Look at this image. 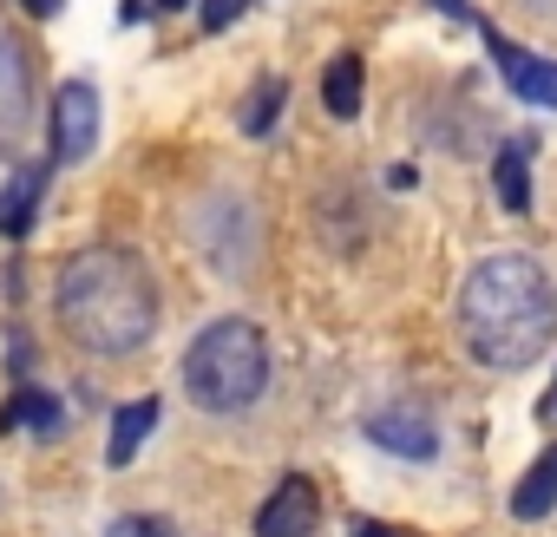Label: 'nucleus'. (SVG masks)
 <instances>
[{
	"instance_id": "nucleus-1",
	"label": "nucleus",
	"mask_w": 557,
	"mask_h": 537,
	"mask_svg": "<svg viewBox=\"0 0 557 537\" xmlns=\"http://www.w3.org/2000/svg\"><path fill=\"white\" fill-rule=\"evenodd\" d=\"M53 315H60L73 348L119 361V354H138L158 335V283L132 249L92 242V249H73L60 262Z\"/></svg>"
},
{
	"instance_id": "nucleus-2",
	"label": "nucleus",
	"mask_w": 557,
	"mask_h": 537,
	"mask_svg": "<svg viewBox=\"0 0 557 537\" xmlns=\"http://www.w3.org/2000/svg\"><path fill=\"white\" fill-rule=\"evenodd\" d=\"M459 335H466L472 361H485L498 374L531 367L557 335V289L544 276V262L524 249L485 255L459 289Z\"/></svg>"
},
{
	"instance_id": "nucleus-3",
	"label": "nucleus",
	"mask_w": 557,
	"mask_h": 537,
	"mask_svg": "<svg viewBox=\"0 0 557 537\" xmlns=\"http://www.w3.org/2000/svg\"><path fill=\"white\" fill-rule=\"evenodd\" d=\"M262 387H269V341L256 322L223 315L184 348V394L203 413H243L262 400Z\"/></svg>"
},
{
	"instance_id": "nucleus-4",
	"label": "nucleus",
	"mask_w": 557,
	"mask_h": 537,
	"mask_svg": "<svg viewBox=\"0 0 557 537\" xmlns=\"http://www.w3.org/2000/svg\"><path fill=\"white\" fill-rule=\"evenodd\" d=\"M92 145H99V92H92V79H66L53 99V158L79 164V158H92Z\"/></svg>"
},
{
	"instance_id": "nucleus-5",
	"label": "nucleus",
	"mask_w": 557,
	"mask_h": 537,
	"mask_svg": "<svg viewBox=\"0 0 557 537\" xmlns=\"http://www.w3.org/2000/svg\"><path fill=\"white\" fill-rule=\"evenodd\" d=\"M34 118V60L21 47V34L0 21V145H14Z\"/></svg>"
},
{
	"instance_id": "nucleus-6",
	"label": "nucleus",
	"mask_w": 557,
	"mask_h": 537,
	"mask_svg": "<svg viewBox=\"0 0 557 537\" xmlns=\"http://www.w3.org/2000/svg\"><path fill=\"white\" fill-rule=\"evenodd\" d=\"M315 517H322V491H315L302 472H289L283 485L262 498V511H256V537H309Z\"/></svg>"
},
{
	"instance_id": "nucleus-7",
	"label": "nucleus",
	"mask_w": 557,
	"mask_h": 537,
	"mask_svg": "<svg viewBox=\"0 0 557 537\" xmlns=\"http://www.w3.org/2000/svg\"><path fill=\"white\" fill-rule=\"evenodd\" d=\"M479 34H485V47H492V60H498L505 86H511L518 99H531V105H550V112H557V66H550V60H537V53H524V47H511L492 21H479Z\"/></svg>"
},
{
	"instance_id": "nucleus-8",
	"label": "nucleus",
	"mask_w": 557,
	"mask_h": 537,
	"mask_svg": "<svg viewBox=\"0 0 557 537\" xmlns=\"http://www.w3.org/2000/svg\"><path fill=\"white\" fill-rule=\"evenodd\" d=\"M368 439L387 446V452H400V459H433V452H440L433 420L413 413V407H387V413H374V420H368Z\"/></svg>"
},
{
	"instance_id": "nucleus-9",
	"label": "nucleus",
	"mask_w": 557,
	"mask_h": 537,
	"mask_svg": "<svg viewBox=\"0 0 557 537\" xmlns=\"http://www.w3.org/2000/svg\"><path fill=\"white\" fill-rule=\"evenodd\" d=\"M151 426H158V400L145 394V400H125L119 413H112V446H106V465L112 472H125L132 459H138V446L151 439Z\"/></svg>"
},
{
	"instance_id": "nucleus-10",
	"label": "nucleus",
	"mask_w": 557,
	"mask_h": 537,
	"mask_svg": "<svg viewBox=\"0 0 557 537\" xmlns=\"http://www.w3.org/2000/svg\"><path fill=\"white\" fill-rule=\"evenodd\" d=\"M550 504H557V452L531 459V472H524L518 491H511V517H518V524H537V517H550Z\"/></svg>"
},
{
	"instance_id": "nucleus-11",
	"label": "nucleus",
	"mask_w": 557,
	"mask_h": 537,
	"mask_svg": "<svg viewBox=\"0 0 557 537\" xmlns=\"http://www.w3.org/2000/svg\"><path fill=\"white\" fill-rule=\"evenodd\" d=\"M492 184H498V203H505L511 216H524V210H531V138H511V145L498 151Z\"/></svg>"
},
{
	"instance_id": "nucleus-12",
	"label": "nucleus",
	"mask_w": 557,
	"mask_h": 537,
	"mask_svg": "<svg viewBox=\"0 0 557 537\" xmlns=\"http://www.w3.org/2000/svg\"><path fill=\"white\" fill-rule=\"evenodd\" d=\"M322 99H329L335 118H355V112H361V60H355V53H342V60L322 73Z\"/></svg>"
},
{
	"instance_id": "nucleus-13",
	"label": "nucleus",
	"mask_w": 557,
	"mask_h": 537,
	"mask_svg": "<svg viewBox=\"0 0 557 537\" xmlns=\"http://www.w3.org/2000/svg\"><path fill=\"white\" fill-rule=\"evenodd\" d=\"M34 203H40V177H21V184H8V190H0V229H8V236H27V223H34Z\"/></svg>"
},
{
	"instance_id": "nucleus-14",
	"label": "nucleus",
	"mask_w": 557,
	"mask_h": 537,
	"mask_svg": "<svg viewBox=\"0 0 557 537\" xmlns=\"http://www.w3.org/2000/svg\"><path fill=\"white\" fill-rule=\"evenodd\" d=\"M0 426H34V433H60V400L53 394H21L8 413H0Z\"/></svg>"
},
{
	"instance_id": "nucleus-15",
	"label": "nucleus",
	"mask_w": 557,
	"mask_h": 537,
	"mask_svg": "<svg viewBox=\"0 0 557 537\" xmlns=\"http://www.w3.org/2000/svg\"><path fill=\"white\" fill-rule=\"evenodd\" d=\"M283 99H289V86H283V79H262V86L249 92V105H243V132H249V138H262V132L275 125V112H283Z\"/></svg>"
},
{
	"instance_id": "nucleus-16",
	"label": "nucleus",
	"mask_w": 557,
	"mask_h": 537,
	"mask_svg": "<svg viewBox=\"0 0 557 537\" xmlns=\"http://www.w3.org/2000/svg\"><path fill=\"white\" fill-rule=\"evenodd\" d=\"M106 537H177V524H164V517H138V511H132V517H119Z\"/></svg>"
},
{
	"instance_id": "nucleus-17",
	"label": "nucleus",
	"mask_w": 557,
	"mask_h": 537,
	"mask_svg": "<svg viewBox=\"0 0 557 537\" xmlns=\"http://www.w3.org/2000/svg\"><path fill=\"white\" fill-rule=\"evenodd\" d=\"M243 8H249V0H203V27H210V34H223Z\"/></svg>"
},
{
	"instance_id": "nucleus-18",
	"label": "nucleus",
	"mask_w": 557,
	"mask_h": 537,
	"mask_svg": "<svg viewBox=\"0 0 557 537\" xmlns=\"http://www.w3.org/2000/svg\"><path fill=\"white\" fill-rule=\"evenodd\" d=\"M433 8H440V14H446V21H479V14H472V8H466V0H433Z\"/></svg>"
},
{
	"instance_id": "nucleus-19",
	"label": "nucleus",
	"mask_w": 557,
	"mask_h": 537,
	"mask_svg": "<svg viewBox=\"0 0 557 537\" xmlns=\"http://www.w3.org/2000/svg\"><path fill=\"white\" fill-rule=\"evenodd\" d=\"M21 8H34L40 21H53V14H60V0H21Z\"/></svg>"
},
{
	"instance_id": "nucleus-20",
	"label": "nucleus",
	"mask_w": 557,
	"mask_h": 537,
	"mask_svg": "<svg viewBox=\"0 0 557 537\" xmlns=\"http://www.w3.org/2000/svg\"><path fill=\"white\" fill-rule=\"evenodd\" d=\"M537 413H544V420L557 426V380H550V394H544V407H537Z\"/></svg>"
},
{
	"instance_id": "nucleus-21",
	"label": "nucleus",
	"mask_w": 557,
	"mask_h": 537,
	"mask_svg": "<svg viewBox=\"0 0 557 537\" xmlns=\"http://www.w3.org/2000/svg\"><path fill=\"white\" fill-rule=\"evenodd\" d=\"M158 8H164V14H177V8H190V0H158Z\"/></svg>"
},
{
	"instance_id": "nucleus-22",
	"label": "nucleus",
	"mask_w": 557,
	"mask_h": 537,
	"mask_svg": "<svg viewBox=\"0 0 557 537\" xmlns=\"http://www.w3.org/2000/svg\"><path fill=\"white\" fill-rule=\"evenodd\" d=\"M355 537H387V530H355Z\"/></svg>"
}]
</instances>
